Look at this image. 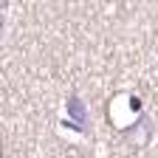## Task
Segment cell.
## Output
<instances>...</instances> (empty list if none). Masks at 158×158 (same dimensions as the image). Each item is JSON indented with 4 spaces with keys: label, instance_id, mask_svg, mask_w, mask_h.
<instances>
[{
    "label": "cell",
    "instance_id": "cell-1",
    "mask_svg": "<svg viewBox=\"0 0 158 158\" xmlns=\"http://www.w3.org/2000/svg\"><path fill=\"white\" fill-rule=\"evenodd\" d=\"M122 135L127 138V141H133L135 147H147L150 135H152V124H150V118H147V116H138V122L127 124V127L122 130Z\"/></svg>",
    "mask_w": 158,
    "mask_h": 158
}]
</instances>
